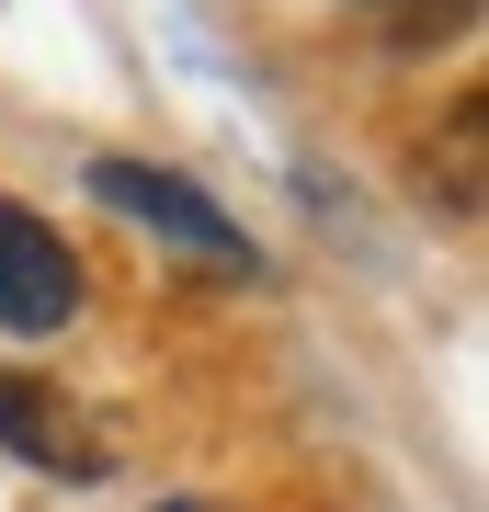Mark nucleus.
<instances>
[{"mask_svg": "<svg viewBox=\"0 0 489 512\" xmlns=\"http://www.w3.org/2000/svg\"><path fill=\"white\" fill-rule=\"evenodd\" d=\"M421 194H433L455 228H478V92H455L444 137H421Z\"/></svg>", "mask_w": 489, "mask_h": 512, "instance_id": "nucleus-4", "label": "nucleus"}, {"mask_svg": "<svg viewBox=\"0 0 489 512\" xmlns=\"http://www.w3.org/2000/svg\"><path fill=\"white\" fill-rule=\"evenodd\" d=\"M69 319H80V251L35 217V205L0 194V330H12V342H57Z\"/></svg>", "mask_w": 489, "mask_h": 512, "instance_id": "nucleus-2", "label": "nucleus"}, {"mask_svg": "<svg viewBox=\"0 0 489 512\" xmlns=\"http://www.w3.org/2000/svg\"><path fill=\"white\" fill-rule=\"evenodd\" d=\"M171 512H194V501H171Z\"/></svg>", "mask_w": 489, "mask_h": 512, "instance_id": "nucleus-5", "label": "nucleus"}, {"mask_svg": "<svg viewBox=\"0 0 489 512\" xmlns=\"http://www.w3.org/2000/svg\"><path fill=\"white\" fill-rule=\"evenodd\" d=\"M91 205H114V217H137L148 239H171V251L217 262V274H251V239L228 228L217 194H194L182 171H148V160H91Z\"/></svg>", "mask_w": 489, "mask_h": 512, "instance_id": "nucleus-1", "label": "nucleus"}, {"mask_svg": "<svg viewBox=\"0 0 489 512\" xmlns=\"http://www.w3.org/2000/svg\"><path fill=\"white\" fill-rule=\"evenodd\" d=\"M0 444L23 467H46V478H103L114 467V444L91 433V410L69 387H46V376H0Z\"/></svg>", "mask_w": 489, "mask_h": 512, "instance_id": "nucleus-3", "label": "nucleus"}]
</instances>
